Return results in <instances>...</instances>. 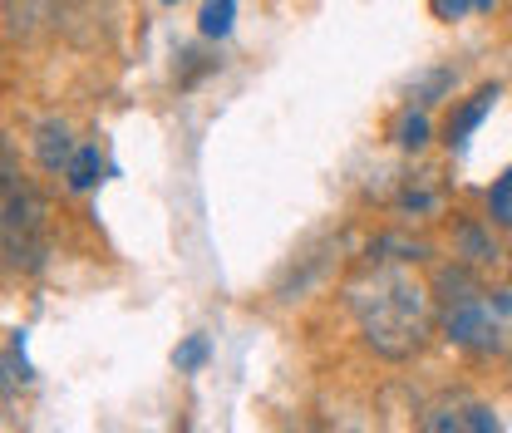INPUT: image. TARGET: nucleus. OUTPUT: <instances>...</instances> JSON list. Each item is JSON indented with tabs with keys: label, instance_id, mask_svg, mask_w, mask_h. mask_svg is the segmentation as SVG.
I'll list each match as a JSON object with an SVG mask.
<instances>
[{
	"label": "nucleus",
	"instance_id": "4468645a",
	"mask_svg": "<svg viewBox=\"0 0 512 433\" xmlns=\"http://www.w3.org/2000/svg\"><path fill=\"white\" fill-rule=\"evenodd\" d=\"M488 217H493V227H512V168L488 187Z\"/></svg>",
	"mask_w": 512,
	"mask_h": 433
},
{
	"label": "nucleus",
	"instance_id": "0eeeda50",
	"mask_svg": "<svg viewBox=\"0 0 512 433\" xmlns=\"http://www.w3.org/2000/svg\"><path fill=\"white\" fill-rule=\"evenodd\" d=\"M414 433H468V404L463 399H439L419 414Z\"/></svg>",
	"mask_w": 512,
	"mask_h": 433
},
{
	"label": "nucleus",
	"instance_id": "a211bd4d",
	"mask_svg": "<svg viewBox=\"0 0 512 433\" xmlns=\"http://www.w3.org/2000/svg\"><path fill=\"white\" fill-rule=\"evenodd\" d=\"M429 10H434L439 20H458L463 10H473V0H429Z\"/></svg>",
	"mask_w": 512,
	"mask_h": 433
},
{
	"label": "nucleus",
	"instance_id": "412c9836",
	"mask_svg": "<svg viewBox=\"0 0 512 433\" xmlns=\"http://www.w3.org/2000/svg\"><path fill=\"white\" fill-rule=\"evenodd\" d=\"M508 261H512V256H508Z\"/></svg>",
	"mask_w": 512,
	"mask_h": 433
},
{
	"label": "nucleus",
	"instance_id": "2eb2a0df",
	"mask_svg": "<svg viewBox=\"0 0 512 433\" xmlns=\"http://www.w3.org/2000/svg\"><path fill=\"white\" fill-rule=\"evenodd\" d=\"M448 89H453V69H434V74H424V79L414 84V99H419V104H439Z\"/></svg>",
	"mask_w": 512,
	"mask_h": 433
},
{
	"label": "nucleus",
	"instance_id": "9d476101",
	"mask_svg": "<svg viewBox=\"0 0 512 433\" xmlns=\"http://www.w3.org/2000/svg\"><path fill=\"white\" fill-rule=\"evenodd\" d=\"M389 138H394V148H404V153H419L424 143H429V114L424 109H409V114H399L394 128H389Z\"/></svg>",
	"mask_w": 512,
	"mask_h": 433
},
{
	"label": "nucleus",
	"instance_id": "6ab92c4d",
	"mask_svg": "<svg viewBox=\"0 0 512 433\" xmlns=\"http://www.w3.org/2000/svg\"><path fill=\"white\" fill-rule=\"evenodd\" d=\"M488 5H493V0H473V10H488Z\"/></svg>",
	"mask_w": 512,
	"mask_h": 433
},
{
	"label": "nucleus",
	"instance_id": "f257e3e1",
	"mask_svg": "<svg viewBox=\"0 0 512 433\" xmlns=\"http://www.w3.org/2000/svg\"><path fill=\"white\" fill-rule=\"evenodd\" d=\"M345 306L360 325V340L380 360H414L439 320L434 291L394 261H365L360 276L345 286Z\"/></svg>",
	"mask_w": 512,
	"mask_h": 433
},
{
	"label": "nucleus",
	"instance_id": "f3484780",
	"mask_svg": "<svg viewBox=\"0 0 512 433\" xmlns=\"http://www.w3.org/2000/svg\"><path fill=\"white\" fill-rule=\"evenodd\" d=\"M468 433H498V414L488 404H468Z\"/></svg>",
	"mask_w": 512,
	"mask_h": 433
},
{
	"label": "nucleus",
	"instance_id": "6e6552de",
	"mask_svg": "<svg viewBox=\"0 0 512 433\" xmlns=\"http://www.w3.org/2000/svg\"><path fill=\"white\" fill-rule=\"evenodd\" d=\"M434 251L429 242H419V237H399V232H389L380 242H370V261H394V266H409V261H429Z\"/></svg>",
	"mask_w": 512,
	"mask_h": 433
},
{
	"label": "nucleus",
	"instance_id": "aec40b11",
	"mask_svg": "<svg viewBox=\"0 0 512 433\" xmlns=\"http://www.w3.org/2000/svg\"><path fill=\"white\" fill-rule=\"evenodd\" d=\"M0 178H5V168H0Z\"/></svg>",
	"mask_w": 512,
	"mask_h": 433
},
{
	"label": "nucleus",
	"instance_id": "f03ea898",
	"mask_svg": "<svg viewBox=\"0 0 512 433\" xmlns=\"http://www.w3.org/2000/svg\"><path fill=\"white\" fill-rule=\"evenodd\" d=\"M439 330L468 355H512V286H473L439 306Z\"/></svg>",
	"mask_w": 512,
	"mask_h": 433
},
{
	"label": "nucleus",
	"instance_id": "423d86ee",
	"mask_svg": "<svg viewBox=\"0 0 512 433\" xmlns=\"http://www.w3.org/2000/svg\"><path fill=\"white\" fill-rule=\"evenodd\" d=\"M493 104H498V84H483L468 104H458V114H448V128H444L448 148H463V143H468V133L493 114Z\"/></svg>",
	"mask_w": 512,
	"mask_h": 433
},
{
	"label": "nucleus",
	"instance_id": "7ed1b4c3",
	"mask_svg": "<svg viewBox=\"0 0 512 433\" xmlns=\"http://www.w3.org/2000/svg\"><path fill=\"white\" fill-rule=\"evenodd\" d=\"M45 197L30 183H20L15 173L0 178V251L10 271H40L50 256V237H45Z\"/></svg>",
	"mask_w": 512,
	"mask_h": 433
},
{
	"label": "nucleus",
	"instance_id": "1a4fd4ad",
	"mask_svg": "<svg viewBox=\"0 0 512 433\" xmlns=\"http://www.w3.org/2000/svg\"><path fill=\"white\" fill-rule=\"evenodd\" d=\"M99 173H104V158H99L94 143H84V148L69 158V168H64L60 178L69 183V192H89V187H99Z\"/></svg>",
	"mask_w": 512,
	"mask_h": 433
},
{
	"label": "nucleus",
	"instance_id": "9b49d317",
	"mask_svg": "<svg viewBox=\"0 0 512 433\" xmlns=\"http://www.w3.org/2000/svg\"><path fill=\"white\" fill-rule=\"evenodd\" d=\"M232 20H237V0H202V15H197V25H202V35H207V40H222V35H232Z\"/></svg>",
	"mask_w": 512,
	"mask_h": 433
},
{
	"label": "nucleus",
	"instance_id": "f8f14e48",
	"mask_svg": "<svg viewBox=\"0 0 512 433\" xmlns=\"http://www.w3.org/2000/svg\"><path fill=\"white\" fill-rule=\"evenodd\" d=\"M60 10H55V0H10V30L20 35H30L35 25H45V20H55Z\"/></svg>",
	"mask_w": 512,
	"mask_h": 433
},
{
	"label": "nucleus",
	"instance_id": "dca6fc26",
	"mask_svg": "<svg viewBox=\"0 0 512 433\" xmlns=\"http://www.w3.org/2000/svg\"><path fill=\"white\" fill-rule=\"evenodd\" d=\"M173 365H178V370H183V374L202 370V365H207V340H202V335H188V340L178 345V355H173Z\"/></svg>",
	"mask_w": 512,
	"mask_h": 433
},
{
	"label": "nucleus",
	"instance_id": "39448f33",
	"mask_svg": "<svg viewBox=\"0 0 512 433\" xmlns=\"http://www.w3.org/2000/svg\"><path fill=\"white\" fill-rule=\"evenodd\" d=\"M503 251H498V237H493V222H458L453 227V261H463L468 271H483L493 266Z\"/></svg>",
	"mask_w": 512,
	"mask_h": 433
},
{
	"label": "nucleus",
	"instance_id": "ddd939ff",
	"mask_svg": "<svg viewBox=\"0 0 512 433\" xmlns=\"http://www.w3.org/2000/svg\"><path fill=\"white\" fill-rule=\"evenodd\" d=\"M399 212H414V217L439 212V187L429 183V173L414 178V183H404V192H399Z\"/></svg>",
	"mask_w": 512,
	"mask_h": 433
},
{
	"label": "nucleus",
	"instance_id": "20e7f679",
	"mask_svg": "<svg viewBox=\"0 0 512 433\" xmlns=\"http://www.w3.org/2000/svg\"><path fill=\"white\" fill-rule=\"evenodd\" d=\"M35 163L45 168V173H64L69 168V158L84 148L79 138H74V128H69V119H60V114H50V119H40L35 124Z\"/></svg>",
	"mask_w": 512,
	"mask_h": 433
}]
</instances>
